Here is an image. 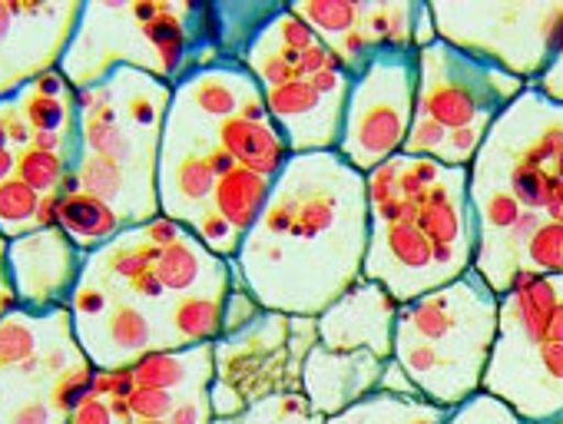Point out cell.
I'll list each match as a JSON object with an SVG mask.
<instances>
[{
    "mask_svg": "<svg viewBox=\"0 0 563 424\" xmlns=\"http://www.w3.org/2000/svg\"><path fill=\"white\" fill-rule=\"evenodd\" d=\"M365 249V176L335 149L299 153L272 182L268 205L232 259V272L265 312L319 319L362 282Z\"/></svg>",
    "mask_w": 563,
    "mask_h": 424,
    "instance_id": "6da1fadb",
    "label": "cell"
},
{
    "mask_svg": "<svg viewBox=\"0 0 563 424\" xmlns=\"http://www.w3.org/2000/svg\"><path fill=\"white\" fill-rule=\"evenodd\" d=\"M500 295L471 269L415 302L398 305L395 352L418 394L438 408H461L484 391L497 342Z\"/></svg>",
    "mask_w": 563,
    "mask_h": 424,
    "instance_id": "7a4b0ae2",
    "label": "cell"
},
{
    "mask_svg": "<svg viewBox=\"0 0 563 424\" xmlns=\"http://www.w3.org/2000/svg\"><path fill=\"white\" fill-rule=\"evenodd\" d=\"M484 394L527 424L563 421V276H517L500 295Z\"/></svg>",
    "mask_w": 563,
    "mask_h": 424,
    "instance_id": "3957f363",
    "label": "cell"
},
{
    "mask_svg": "<svg viewBox=\"0 0 563 424\" xmlns=\"http://www.w3.org/2000/svg\"><path fill=\"white\" fill-rule=\"evenodd\" d=\"M467 172L471 182L504 189L520 212L556 223L563 209V103L523 87L490 123Z\"/></svg>",
    "mask_w": 563,
    "mask_h": 424,
    "instance_id": "277c9868",
    "label": "cell"
},
{
    "mask_svg": "<svg viewBox=\"0 0 563 424\" xmlns=\"http://www.w3.org/2000/svg\"><path fill=\"white\" fill-rule=\"evenodd\" d=\"M438 41L537 87L563 44V0H441Z\"/></svg>",
    "mask_w": 563,
    "mask_h": 424,
    "instance_id": "5b68a950",
    "label": "cell"
},
{
    "mask_svg": "<svg viewBox=\"0 0 563 424\" xmlns=\"http://www.w3.org/2000/svg\"><path fill=\"white\" fill-rule=\"evenodd\" d=\"M316 345V319H292L278 312H262L249 328L222 335L212 345V414L235 417L268 394L302 391V365Z\"/></svg>",
    "mask_w": 563,
    "mask_h": 424,
    "instance_id": "8992f818",
    "label": "cell"
},
{
    "mask_svg": "<svg viewBox=\"0 0 563 424\" xmlns=\"http://www.w3.org/2000/svg\"><path fill=\"white\" fill-rule=\"evenodd\" d=\"M415 103H418L415 51H378L352 80L342 140L335 153L362 176L401 156L415 123Z\"/></svg>",
    "mask_w": 563,
    "mask_h": 424,
    "instance_id": "52a82bcc",
    "label": "cell"
},
{
    "mask_svg": "<svg viewBox=\"0 0 563 424\" xmlns=\"http://www.w3.org/2000/svg\"><path fill=\"white\" fill-rule=\"evenodd\" d=\"M418 60V103L415 116H428L448 133L490 130V123L523 93V80L500 67L477 60L444 41L415 51Z\"/></svg>",
    "mask_w": 563,
    "mask_h": 424,
    "instance_id": "ba28073f",
    "label": "cell"
},
{
    "mask_svg": "<svg viewBox=\"0 0 563 424\" xmlns=\"http://www.w3.org/2000/svg\"><path fill=\"white\" fill-rule=\"evenodd\" d=\"M84 4L0 0V103L14 100L41 74L57 70L80 24Z\"/></svg>",
    "mask_w": 563,
    "mask_h": 424,
    "instance_id": "9c48e42d",
    "label": "cell"
},
{
    "mask_svg": "<svg viewBox=\"0 0 563 424\" xmlns=\"http://www.w3.org/2000/svg\"><path fill=\"white\" fill-rule=\"evenodd\" d=\"M84 266L87 256L60 230H37L8 243V276L18 302L37 315L70 305Z\"/></svg>",
    "mask_w": 563,
    "mask_h": 424,
    "instance_id": "30bf717a",
    "label": "cell"
},
{
    "mask_svg": "<svg viewBox=\"0 0 563 424\" xmlns=\"http://www.w3.org/2000/svg\"><path fill=\"white\" fill-rule=\"evenodd\" d=\"M395 319L398 302L378 282L362 279L316 319L319 345L329 352H365L388 361L395 352Z\"/></svg>",
    "mask_w": 563,
    "mask_h": 424,
    "instance_id": "8fae6325",
    "label": "cell"
},
{
    "mask_svg": "<svg viewBox=\"0 0 563 424\" xmlns=\"http://www.w3.org/2000/svg\"><path fill=\"white\" fill-rule=\"evenodd\" d=\"M262 97H265L268 120L282 130L292 156L332 153L339 146L349 97H325L309 80L262 90Z\"/></svg>",
    "mask_w": 563,
    "mask_h": 424,
    "instance_id": "7c38bea8",
    "label": "cell"
},
{
    "mask_svg": "<svg viewBox=\"0 0 563 424\" xmlns=\"http://www.w3.org/2000/svg\"><path fill=\"white\" fill-rule=\"evenodd\" d=\"M385 365L388 361L365 352H329L325 345H316L302 365V394L322 417H332L375 394Z\"/></svg>",
    "mask_w": 563,
    "mask_h": 424,
    "instance_id": "4fadbf2b",
    "label": "cell"
},
{
    "mask_svg": "<svg viewBox=\"0 0 563 424\" xmlns=\"http://www.w3.org/2000/svg\"><path fill=\"white\" fill-rule=\"evenodd\" d=\"M74 332L93 368H130L140 355L159 352L153 312L136 302H113L93 325L74 322Z\"/></svg>",
    "mask_w": 563,
    "mask_h": 424,
    "instance_id": "5bb4252c",
    "label": "cell"
},
{
    "mask_svg": "<svg viewBox=\"0 0 563 424\" xmlns=\"http://www.w3.org/2000/svg\"><path fill=\"white\" fill-rule=\"evenodd\" d=\"M255 93H262V87L252 80V74L242 64L206 67V70H196L173 87L176 100H183L189 110H196L199 116H206L212 123L239 116L242 103Z\"/></svg>",
    "mask_w": 563,
    "mask_h": 424,
    "instance_id": "9a60e30c",
    "label": "cell"
},
{
    "mask_svg": "<svg viewBox=\"0 0 563 424\" xmlns=\"http://www.w3.org/2000/svg\"><path fill=\"white\" fill-rule=\"evenodd\" d=\"M229 289L166 299L163 302L166 315L163 319H153L156 322V332H159L163 352L196 348V345H216L222 338V328H225V295H229Z\"/></svg>",
    "mask_w": 563,
    "mask_h": 424,
    "instance_id": "2e32d148",
    "label": "cell"
},
{
    "mask_svg": "<svg viewBox=\"0 0 563 424\" xmlns=\"http://www.w3.org/2000/svg\"><path fill=\"white\" fill-rule=\"evenodd\" d=\"M216 143L232 156L235 166H245V169H252L272 182L292 159L286 136H282V130L272 120H262V123L242 120V116L222 120L216 126Z\"/></svg>",
    "mask_w": 563,
    "mask_h": 424,
    "instance_id": "e0dca14e",
    "label": "cell"
},
{
    "mask_svg": "<svg viewBox=\"0 0 563 424\" xmlns=\"http://www.w3.org/2000/svg\"><path fill=\"white\" fill-rule=\"evenodd\" d=\"M136 388H159L176 394L209 391L212 384V345L173 348V352H146L133 365Z\"/></svg>",
    "mask_w": 563,
    "mask_h": 424,
    "instance_id": "ac0fdd59",
    "label": "cell"
},
{
    "mask_svg": "<svg viewBox=\"0 0 563 424\" xmlns=\"http://www.w3.org/2000/svg\"><path fill=\"white\" fill-rule=\"evenodd\" d=\"M57 230L84 253L93 256L103 246H110L113 239H120L126 233V223L120 212L90 196V192H74V196H60V209H57Z\"/></svg>",
    "mask_w": 563,
    "mask_h": 424,
    "instance_id": "d6986e66",
    "label": "cell"
},
{
    "mask_svg": "<svg viewBox=\"0 0 563 424\" xmlns=\"http://www.w3.org/2000/svg\"><path fill=\"white\" fill-rule=\"evenodd\" d=\"M268 196H272V179L245 169V166H232L225 176L216 179V189H212V209L219 216L235 230V236H245L255 230V223L262 220V212L268 205Z\"/></svg>",
    "mask_w": 563,
    "mask_h": 424,
    "instance_id": "ffe728a7",
    "label": "cell"
},
{
    "mask_svg": "<svg viewBox=\"0 0 563 424\" xmlns=\"http://www.w3.org/2000/svg\"><path fill=\"white\" fill-rule=\"evenodd\" d=\"M451 411L438 408L424 398H398L375 391L352 408L325 417V424H448Z\"/></svg>",
    "mask_w": 563,
    "mask_h": 424,
    "instance_id": "44dd1931",
    "label": "cell"
},
{
    "mask_svg": "<svg viewBox=\"0 0 563 424\" xmlns=\"http://www.w3.org/2000/svg\"><path fill=\"white\" fill-rule=\"evenodd\" d=\"M415 4H395V0H362L358 27L372 37L378 51H415Z\"/></svg>",
    "mask_w": 563,
    "mask_h": 424,
    "instance_id": "7402d4cb",
    "label": "cell"
},
{
    "mask_svg": "<svg viewBox=\"0 0 563 424\" xmlns=\"http://www.w3.org/2000/svg\"><path fill=\"white\" fill-rule=\"evenodd\" d=\"M51 312L37 315L27 309H14L0 319V371H14L18 365L31 361L47 335Z\"/></svg>",
    "mask_w": 563,
    "mask_h": 424,
    "instance_id": "603a6c76",
    "label": "cell"
},
{
    "mask_svg": "<svg viewBox=\"0 0 563 424\" xmlns=\"http://www.w3.org/2000/svg\"><path fill=\"white\" fill-rule=\"evenodd\" d=\"M212 424H325L302 391H278L249 404L235 417H216Z\"/></svg>",
    "mask_w": 563,
    "mask_h": 424,
    "instance_id": "cb8c5ba5",
    "label": "cell"
},
{
    "mask_svg": "<svg viewBox=\"0 0 563 424\" xmlns=\"http://www.w3.org/2000/svg\"><path fill=\"white\" fill-rule=\"evenodd\" d=\"M289 8L325 44H335L345 34H352L358 27V18H362V0H296V4H289Z\"/></svg>",
    "mask_w": 563,
    "mask_h": 424,
    "instance_id": "d4e9b609",
    "label": "cell"
},
{
    "mask_svg": "<svg viewBox=\"0 0 563 424\" xmlns=\"http://www.w3.org/2000/svg\"><path fill=\"white\" fill-rule=\"evenodd\" d=\"M37 209H41V192H34L18 176L4 179L0 182V236L14 243L27 233H37L34 230Z\"/></svg>",
    "mask_w": 563,
    "mask_h": 424,
    "instance_id": "484cf974",
    "label": "cell"
},
{
    "mask_svg": "<svg viewBox=\"0 0 563 424\" xmlns=\"http://www.w3.org/2000/svg\"><path fill=\"white\" fill-rule=\"evenodd\" d=\"M18 107L24 113V120L31 123L34 133H67L77 130V93L54 100V97H41L31 87H24L18 97Z\"/></svg>",
    "mask_w": 563,
    "mask_h": 424,
    "instance_id": "4316f807",
    "label": "cell"
},
{
    "mask_svg": "<svg viewBox=\"0 0 563 424\" xmlns=\"http://www.w3.org/2000/svg\"><path fill=\"white\" fill-rule=\"evenodd\" d=\"M67 169H74V166L64 156L27 146V149L18 153V172L14 176L21 182H27L34 192L47 196V192H60V182H64Z\"/></svg>",
    "mask_w": 563,
    "mask_h": 424,
    "instance_id": "83f0119b",
    "label": "cell"
},
{
    "mask_svg": "<svg viewBox=\"0 0 563 424\" xmlns=\"http://www.w3.org/2000/svg\"><path fill=\"white\" fill-rule=\"evenodd\" d=\"M93 375H97V368H93L90 361H84V365L64 371L57 381H51V388H47L51 408H54L60 417H70V414L93 394Z\"/></svg>",
    "mask_w": 563,
    "mask_h": 424,
    "instance_id": "f1b7e54d",
    "label": "cell"
},
{
    "mask_svg": "<svg viewBox=\"0 0 563 424\" xmlns=\"http://www.w3.org/2000/svg\"><path fill=\"white\" fill-rule=\"evenodd\" d=\"M186 230H189L212 256H219V259H225V263H232V259L239 256V249H242V236H235V230L219 216V212H216L212 205L202 209Z\"/></svg>",
    "mask_w": 563,
    "mask_h": 424,
    "instance_id": "f546056e",
    "label": "cell"
},
{
    "mask_svg": "<svg viewBox=\"0 0 563 424\" xmlns=\"http://www.w3.org/2000/svg\"><path fill=\"white\" fill-rule=\"evenodd\" d=\"M0 424H67L51 401L47 391H31V394H11L8 401L0 398Z\"/></svg>",
    "mask_w": 563,
    "mask_h": 424,
    "instance_id": "4dcf8cb0",
    "label": "cell"
},
{
    "mask_svg": "<svg viewBox=\"0 0 563 424\" xmlns=\"http://www.w3.org/2000/svg\"><path fill=\"white\" fill-rule=\"evenodd\" d=\"M448 424H527V421H520L507 404H500L497 398L481 391V394L467 398L461 408H454ZM553 424H563V421H553Z\"/></svg>",
    "mask_w": 563,
    "mask_h": 424,
    "instance_id": "1f68e13d",
    "label": "cell"
},
{
    "mask_svg": "<svg viewBox=\"0 0 563 424\" xmlns=\"http://www.w3.org/2000/svg\"><path fill=\"white\" fill-rule=\"evenodd\" d=\"M444 140H448V130L438 126L434 120L428 116H415L411 123V133L405 140V156H428V159H438L441 149H444Z\"/></svg>",
    "mask_w": 563,
    "mask_h": 424,
    "instance_id": "d6a6232c",
    "label": "cell"
},
{
    "mask_svg": "<svg viewBox=\"0 0 563 424\" xmlns=\"http://www.w3.org/2000/svg\"><path fill=\"white\" fill-rule=\"evenodd\" d=\"M133 417L140 421H166L173 414V408L179 404L176 391H159V388H133V394L126 398Z\"/></svg>",
    "mask_w": 563,
    "mask_h": 424,
    "instance_id": "836d02e7",
    "label": "cell"
},
{
    "mask_svg": "<svg viewBox=\"0 0 563 424\" xmlns=\"http://www.w3.org/2000/svg\"><path fill=\"white\" fill-rule=\"evenodd\" d=\"M169 424H212V404H209V391H192V394H179V404L173 408V414L166 417Z\"/></svg>",
    "mask_w": 563,
    "mask_h": 424,
    "instance_id": "e575fe53",
    "label": "cell"
},
{
    "mask_svg": "<svg viewBox=\"0 0 563 424\" xmlns=\"http://www.w3.org/2000/svg\"><path fill=\"white\" fill-rule=\"evenodd\" d=\"M136 388L130 368H97L93 375V394L110 401V398H130Z\"/></svg>",
    "mask_w": 563,
    "mask_h": 424,
    "instance_id": "d590c367",
    "label": "cell"
},
{
    "mask_svg": "<svg viewBox=\"0 0 563 424\" xmlns=\"http://www.w3.org/2000/svg\"><path fill=\"white\" fill-rule=\"evenodd\" d=\"M378 391H385V394H398V398H421V394H418V388L411 384V378L405 375V368H401L395 358H388L385 375H382V381H378Z\"/></svg>",
    "mask_w": 563,
    "mask_h": 424,
    "instance_id": "8d00e7d4",
    "label": "cell"
},
{
    "mask_svg": "<svg viewBox=\"0 0 563 424\" xmlns=\"http://www.w3.org/2000/svg\"><path fill=\"white\" fill-rule=\"evenodd\" d=\"M67 424H117V421H113V414H110V404H107L103 398L90 394V398L67 417Z\"/></svg>",
    "mask_w": 563,
    "mask_h": 424,
    "instance_id": "74e56055",
    "label": "cell"
},
{
    "mask_svg": "<svg viewBox=\"0 0 563 424\" xmlns=\"http://www.w3.org/2000/svg\"><path fill=\"white\" fill-rule=\"evenodd\" d=\"M31 90H34V93H41V97H54V100H64V97H74V93H77V90L70 87V80L60 74V67H57V70L41 74V77L31 83Z\"/></svg>",
    "mask_w": 563,
    "mask_h": 424,
    "instance_id": "f35d334b",
    "label": "cell"
},
{
    "mask_svg": "<svg viewBox=\"0 0 563 424\" xmlns=\"http://www.w3.org/2000/svg\"><path fill=\"white\" fill-rule=\"evenodd\" d=\"M537 90H540L543 97H550V100L563 103V44H560V54H556L553 67H550V70H547V74L540 77Z\"/></svg>",
    "mask_w": 563,
    "mask_h": 424,
    "instance_id": "ab89813d",
    "label": "cell"
},
{
    "mask_svg": "<svg viewBox=\"0 0 563 424\" xmlns=\"http://www.w3.org/2000/svg\"><path fill=\"white\" fill-rule=\"evenodd\" d=\"M57 209H60V192L41 196V209H37L34 230H57Z\"/></svg>",
    "mask_w": 563,
    "mask_h": 424,
    "instance_id": "60d3db41",
    "label": "cell"
},
{
    "mask_svg": "<svg viewBox=\"0 0 563 424\" xmlns=\"http://www.w3.org/2000/svg\"><path fill=\"white\" fill-rule=\"evenodd\" d=\"M434 41H438V34H434L431 8L421 4V8H418V18H415V51H421V47H428V44H434Z\"/></svg>",
    "mask_w": 563,
    "mask_h": 424,
    "instance_id": "b9f144b4",
    "label": "cell"
},
{
    "mask_svg": "<svg viewBox=\"0 0 563 424\" xmlns=\"http://www.w3.org/2000/svg\"><path fill=\"white\" fill-rule=\"evenodd\" d=\"M18 172V149H0V182Z\"/></svg>",
    "mask_w": 563,
    "mask_h": 424,
    "instance_id": "7bdbcfd3",
    "label": "cell"
},
{
    "mask_svg": "<svg viewBox=\"0 0 563 424\" xmlns=\"http://www.w3.org/2000/svg\"><path fill=\"white\" fill-rule=\"evenodd\" d=\"M0 149H11V136H8V120H4V110H0Z\"/></svg>",
    "mask_w": 563,
    "mask_h": 424,
    "instance_id": "ee69618b",
    "label": "cell"
},
{
    "mask_svg": "<svg viewBox=\"0 0 563 424\" xmlns=\"http://www.w3.org/2000/svg\"><path fill=\"white\" fill-rule=\"evenodd\" d=\"M133 424H169V421H140V417H136Z\"/></svg>",
    "mask_w": 563,
    "mask_h": 424,
    "instance_id": "f6af8a7d",
    "label": "cell"
},
{
    "mask_svg": "<svg viewBox=\"0 0 563 424\" xmlns=\"http://www.w3.org/2000/svg\"><path fill=\"white\" fill-rule=\"evenodd\" d=\"M0 391H4V371H0Z\"/></svg>",
    "mask_w": 563,
    "mask_h": 424,
    "instance_id": "bcb514c9",
    "label": "cell"
}]
</instances>
